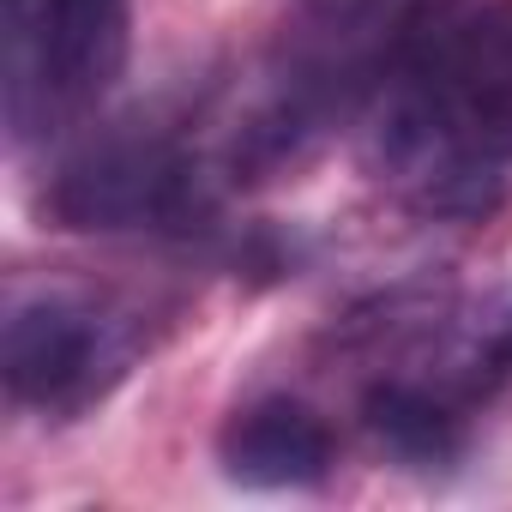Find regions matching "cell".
I'll list each match as a JSON object with an SVG mask.
<instances>
[{
	"instance_id": "obj_1",
	"label": "cell",
	"mask_w": 512,
	"mask_h": 512,
	"mask_svg": "<svg viewBox=\"0 0 512 512\" xmlns=\"http://www.w3.org/2000/svg\"><path fill=\"white\" fill-rule=\"evenodd\" d=\"M380 151L428 211L476 217L512 187V0L434 37L380 127Z\"/></svg>"
},
{
	"instance_id": "obj_2",
	"label": "cell",
	"mask_w": 512,
	"mask_h": 512,
	"mask_svg": "<svg viewBox=\"0 0 512 512\" xmlns=\"http://www.w3.org/2000/svg\"><path fill=\"white\" fill-rule=\"evenodd\" d=\"M127 67V0H7L13 115L31 97L85 109Z\"/></svg>"
},
{
	"instance_id": "obj_3",
	"label": "cell",
	"mask_w": 512,
	"mask_h": 512,
	"mask_svg": "<svg viewBox=\"0 0 512 512\" xmlns=\"http://www.w3.org/2000/svg\"><path fill=\"white\" fill-rule=\"evenodd\" d=\"M97 368H115L109 326L67 296H31L7 314L0 332V374L19 404L79 410L97 392Z\"/></svg>"
},
{
	"instance_id": "obj_4",
	"label": "cell",
	"mask_w": 512,
	"mask_h": 512,
	"mask_svg": "<svg viewBox=\"0 0 512 512\" xmlns=\"http://www.w3.org/2000/svg\"><path fill=\"white\" fill-rule=\"evenodd\" d=\"M49 211L67 229H145L187 211V163L157 139H109L55 175Z\"/></svg>"
},
{
	"instance_id": "obj_5",
	"label": "cell",
	"mask_w": 512,
	"mask_h": 512,
	"mask_svg": "<svg viewBox=\"0 0 512 512\" xmlns=\"http://www.w3.org/2000/svg\"><path fill=\"white\" fill-rule=\"evenodd\" d=\"M217 464L241 488H314L332 470V428L296 398H266L223 422Z\"/></svg>"
},
{
	"instance_id": "obj_6",
	"label": "cell",
	"mask_w": 512,
	"mask_h": 512,
	"mask_svg": "<svg viewBox=\"0 0 512 512\" xmlns=\"http://www.w3.org/2000/svg\"><path fill=\"white\" fill-rule=\"evenodd\" d=\"M368 428H374V440H380L398 464H410V470H440V464H452L458 446H464L458 416H452L434 392L404 386V380H386V386L368 392Z\"/></svg>"
},
{
	"instance_id": "obj_7",
	"label": "cell",
	"mask_w": 512,
	"mask_h": 512,
	"mask_svg": "<svg viewBox=\"0 0 512 512\" xmlns=\"http://www.w3.org/2000/svg\"><path fill=\"white\" fill-rule=\"evenodd\" d=\"M494 362H500V368H512V320L494 332Z\"/></svg>"
}]
</instances>
